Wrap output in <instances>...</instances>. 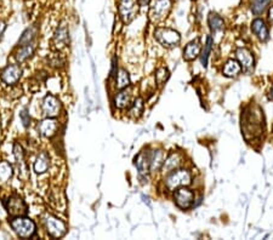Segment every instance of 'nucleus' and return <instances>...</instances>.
I'll return each instance as SVG.
<instances>
[{"instance_id": "34", "label": "nucleus", "mask_w": 273, "mask_h": 240, "mask_svg": "<svg viewBox=\"0 0 273 240\" xmlns=\"http://www.w3.org/2000/svg\"><path fill=\"white\" fill-rule=\"evenodd\" d=\"M117 62H118L117 57H113V60H112V69H111V74H109V78H114V76L117 75V67H118Z\"/></svg>"}, {"instance_id": "19", "label": "nucleus", "mask_w": 273, "mask_h": 240, "mask_svg": "<svg viewBox=\"0 0 273 240\" xmlns=\"http://www.w3.org/2000/svg\"><path fill=\"white\" fill-rule=\"evenodd\" d=\"M50 166V155L46 152H40L36 157L35 162H34L33 169L36 173H44L48 171Z\"/></svg>"}, {"instance_id": "5", "label": "nucleus", "mask_w": 273, "mask_h": 240, "mask_svg": "<svg viewBox=\"0 0 273 240\" xmlns=\"http://www.w3.org/2000/svg\"><path fill=\"white\" fill-rule=\"evenodd\" d=\"M140 7L141 6L137 0H119L118 12H119V17L122 22L125 23V25L133 22L136 16L138 15Z\"/></svg>"}, {"instance_id": "25", "label": "nucleus", "mask_w": 273, "mask_h": 240, "mask_svg": "<svg viewBox=\"0 0 273 240\" xmlns=\"http://www.w3.org/2000/svg\"><path fill=\"white\" fill-rule=\"evenodd\" d=\"M38 35V26L33 25L30 28H27L21 35L20 40H18V46L26 45V44L33 43V40L35 39V36Z\"/></svg>"}, {"instance_id": "36", "label": "nucleus", "mask_w": 273, "mask_h": 240, "mask_svg": "<svg viewBox=\"0 0 273 240\" xmlns=\"http://www.w3.org/2000/svg\"><path fill=\"white\" fill-rule=\"evenodd\" d=\"M269 20H270V22H273V5L270 7V10H269Z\"/></svg>"}, {"instance_id": "18", "label": "nucleus", "mask_w": 273, "mask_h": 240, "mask_svg": "<svg viewBox=\"0 0 273 240\" xmlns=\"http://www.w3.org/2000/svg\"><path fill=\"white\" fill-rule=\"evenodd\" d=\"M201 41L197 39V40L191 41L190 44H187L185 47V50H183V60L185 61H193L196 60L197 57L199 56V54H201Z\"/></svg>"}, {"instance_id": "38", "label": "nucleus", "mask_w": 273, "mask_h": 240, "mask_svg": "<svg viewBox=\"0 0 273 240\" xmlns=\"http://www.w3.org/2000/svg\"><path fill=\"white\" fill-rule=\"evenodd\" d=\"M271 97L273 99V85H272V89H271Z\"/></svg>"}, {"instance_id": "32", "label": "nucleus", "mask_w": 273, "mask_h": 240, "mask_svg": "<svg viewBox=\"0 0 273 240\" xmlns=\"http://www.w3.org/2000/svg\"><path fill=\"white\" fill-rule=\"evenodd\" d=\"M212 43H214V40H212L211 36L209 35L208 38H206V44L204 45V49H203V51H202V55H201L202 65H203L204 67H206V65H208L210 52H211V49H212Z\"/></svg>"}, {"instance_id": "8", "label": "nucleus", "mask_w": 273, "mask_h": 240, "mask_svg": "<svg viewBox=\"0 0 273 240\" xmlns=\"http://www.w3.org/2000/svg\"><path fill=\"white\" fill-rule=\"evenodd\" d=\"M135 86L129 85L127 88L120 89L118 94H115L114 99H113V103L118 109H125L129 108L131 103L134 102V100L136 99L135 95Z\"/></svg>"}, {"instance_id": "12", "label": "nucleus", "mask_w": 273, "mask_h": 240, "mask_svg": "<svg viewBox=\"0 0 273 240\" xmlns=\"http://www.w3.org/2000/svg\"><path fill=\"white\" fill-rule=\"evenodd\" d=\"M52 43H54V45L57 50L64 49V47L68 45V43H69V32H68L66 21H62L59 27H57V30L54 34Z\"/></svg>"}, {"instance_id": "16", "label": "nucleus", "mask_w": 273, "mask_h": 240, "mask_svg": "<svg viewBox=\"0 0 273 240\" xmlns=\"http://www.w3.org/2000/svg\"><path fill=\"white\" fill-rule=\"evenodd\" d=\"M251 31L261 41H266L269 39V28L262 18L257 17L251 22Z\"/></svg>"}, {"instance_id": "13", "label": "nucleus", "mask_w": 273, "mask_h": 240, "mask_svg": "<svg viewBox=\"0 0 273 240\" xmlns=\"http://www.w3.org/2000/svg\"><path fill=\"white\" fill-rule=\"evenodd\" d=\"M39 133L41 136L46 137V138H51L56 135L57 130H59V121L55 118H46L38 125Z\"/></svg>"}, {"instance_id": "39", "label": "nucleus", "mask_w": 273, "mask_h": 240, "mask_svg": "<svg viewBox=\"0 0 273 240\" xmlns=\"http://www.w3.org/2000/svg\"><path fill=\"white\" fill-rule=\"evenodd\" d=\"M0 131H1V125H0Z\"/></svg>"}, {"instance_id": "22", "label": "nucleus", "mask_w": 273, "mask_h": 240, "mask_svg": "<svg viewBox=\"0 0 273 240\" xmlns=\"http://www.w3.org/2000/svg\"><path fill=\"white\" fill-rule=\"evenodd\" d=\"M224 74L228 78H232V76H237L241 72V66L238 61L231 59L225 63L224 69H222Z\"/></svg>"}, {"instance_id": "33", "label": "nucleus", "mask_w": 273, "mask_h": 240, "mask_svg": "<svg viewBox=\"0 0 273 240\" xmlns=\"http://www.w3.org/2000/svg\"><path fill=\"white\" fill-rule=\"evenodd\" d=\"M20 118H21V121H22L23 126H25V128H28L31 124V117H30V113H28L27 108H23V109L21 110Z\"/></svg>"}, {"instance_id": "3", "label": "nucleus", "mask_w": 273, "mask_h": 240, "mask_svg": "<svg viewBox=\"0 0 273 240\" xmlns=\"http://www.w3.org/2000/svg\"><path fill=\"white\" fill-rule=\"evenodd\" d=\"M164 183L168 191L174 192L175 189L180 188V187L190 186L192 183V175L186 169H176V170L168 173Z\"/></svg>"}, {"instance_id": "20", "label": "nucleus", "mask_w": 273, "mask_h": 240, "mask_svg": "<svg viewBox=\"0 0 273 240\" xmlns=\"http://www.w3.org/2000/svg\"><path fill=\"white\" fill-rule=\"evenodd\" d=\"M34 52H35V45H34L33 43L26 44V45L20 46V49H18L16 54H15V59H16L17 62L22 63L28 59H31L34 55Z\"/></svg>"}, {"instance_id": "9", "label": "nucleus", "mask_w": 273, "mask_h": 240, "mask_svg": "<svg viewBox=\"0 0 273 240\" xmlns=\"http://www.w3.org/2000/svg\"><path fill=\"white\" fill-rule=\"evenodd\" d=\"M194 193L193 191L188 189L187 187H180L174 191V202L181 210H187L192 207L194 204Z\"/></svg>"}, {"instance_id": "2", "label": "nucleus", "mask_w": 273, "mask_h": 240, "mask_svg": "<svg viewBox=\"0 0 273 240\" xmlns=\"http://www.w3.org/2000/svg\"><path fill=\"white\" fill-rule=\"evenodd\" d=\"M10 227L12 231L16 233L17 237L21 239H30L35 236L36 233V226L33 220L26 216H17V217H12L9 221Z\"/></svg>"}, {"instance_id": "27", "label": "nucleus", "mask_w": 273, "mask_h": 240, "mask_svg": "<svg viewBox=\"0 0 273 240\" xmlns=\"http://www.w3.org/2000/svg\"><path fill=\"white\" fill-rule=\"evenodd\" d=\"M208 23L212 33H219V32L224 31L225 28V22L224 20H222L221 16L214 14V12H211V14L209 15Z\"/></svg>"}, {"instance_id": "1", "label": "nucleus", "mask_w": 273, "mask_h": 240, "mask_svg": "<svg viewBox=\"0 0 273 240\" xmlns=\"http://www.w3.org/2000/svg\"><path fill=\"white\" fill-rule=\"evenodd\" d=\"M148 5V21L153 25H158L169 16L172 7V0H151Z\"/></svg>"}, {"instance_id": "26", "label": "nucleus", "mask_w": 273, "mask_h": 240, "mask_svg": "<svg viewBox=\"0 0 273 240\" xmlns=\"http://www.w3.org/2000/svg\"><path fill=\"white\" fill-rule=\"evenodd\" d=\"M143 108H145V103H143V100L141 97H136L134 100V102L129 107V115L134 119H138V118L142 115Z\"/></svg>"}, {"instance_id": "10", "label": "nucleus", "mask_w": 273, "mask_h": 240, "mask_svg": "<svg viewBox=\"0 0 273 240\" xmlns=\"http://www.w3.org/2000/svg\"><path fill=\"white\" fill-rule=\"evenodd\" d=\"M41 108H43V112L46 115V118H56L61 113L62 104L56 96L49 94L44 97Z\"/></svg>"}, {"instance_id": "31", "label": "nucleus", "mask_w": 273, "mask_h": 240, "mask_svg": "<svg viewBox=\"0 0 273 240\" xmlns=\"http://www.w3.org/2000/svg\"><path fill=\"white\" fill-rule=\"evenodd\" d=\"M170 73L169 70L165 67H161L156 70V74H154V79H156V83L158 86H163L169 79Z\"/></svg>"}, {"instance_id": "11", "label": "nucleus", "mask_w": 273, "mask_h": 240, "mask_svg": "<svg viewBox=\"0 0 273 240\" xmlns=\"http://www.w3.org/2000/svg\"><path fill=\"white\" fill-rule=\"evenodd\" d=\"M22 76V68L18 65H7L0 73V79L6 85H16Z\"/></svg>"}, {"instance_id": "24", "label": "nucleus", "mask_w": 273, "mask_h": 240, "mask_svg": "<svg viewBox=\"0 0 273 240\" xmlns=\"http://www.w3.org/2000/svg\"><path fill=\"white\" fill-rule=\"evenodd\" d=\"M14 154H15V159H16L17 166L20 169V171L22 173H27V164H26V159H25V152H23L22 146L20 143H15L14 144Z\"/></svg>"}, {"instance_id": "23", "label": "nucleus", "mask_w": 273, "mask_h": 240, "mask_svg": "<svg viewBox=\"0 0 273 240\" xmlns=\"http://www.w3.org/2000/svg\"><path fill=\"white\" fill-rule=\"evenodd\" d=\"M14 176V168L7 162H0V186H4L5 183L10 181V178Z\"/></svg>"}, {"instance_id": "6", "label": "nucleus", "mask_w": 273, "mask_h": 240, "mask_svg": "<svg viewBox=\"0 0 273 240\" xmlns=\"http://www.w3.org/2000/svg\"><path fill=\"white\" fill-rule=\"evenodd\" d=\"M154 38H156L157 41L164 47L176 46L181 40L180 33L168 27L157 28V30L154 31Z\"/></svg>"}, {"instance_id": "29", "label": "nucleus", "mask_w": 273, "mask_h": 240, "mask_svg": "<svg viewBox=\"0 0 273 240\" xmlns=\"http://www.w3.org/2000/svg\"><path fill=\"white\" fill-rule=\"evenodd\" d=\"M115 79H117V84H115V85H117V88L119 89V90L130 85V75H129V73L125 69H123V68L118 70Z\"/></svg>"}, {"instance_id": "14", "label": "nucleus", "mask_w": 273, "mask_h": 240, "mask_svg": "<svg viewBox=\"0 0 273 240\" xmlns=\"http://www.w3.org/2000/svg\"><path fill=\"white\" fill-rule=\"evenodd\" d=\"M183 163V157L181 153L178 152H172L171 154L168 155V158H165L164 164L162 166V170L164 171L165 173H169L171 171L176 170V169L180 168Z\"/></svg>"}, {"instance_id": "15", "label": "nucleus", "mask_w": 273, "mask_h": 240, "mask_svg": "<svg viewBox=\"0 0 273 240\" xmlns=\"http://www.w3.org/2000/svg\"><path fill=\"white\" fill-rule=\"evenodd\" d=\"M236 56H237L238 62L240 63L241 69L250 70L251 68H254V63H255V60H254L253 54L249 51L245 47H239L236 51Z\"/></svg>"}, {"instance_id": "21", "label": "nucleus", "mask_w": 273, "mask_h": 240, "mask_svg": "<svg viewBox=\"0 0 273 240\" xmlns=\"http://www.w3.org/2000/svg\"><path fill=\"white\" fill-rule=\"evenodd\" d=\"M135 166L137 168L140 175H147L149 172V154L146 152H141L135 158Z\"/></svg>"}, {"instance_id": "28", "label": "nucleus", "mask_w": 273, "mask_h": 240, "mask_svg": "<svg viewBox=\"0 0 273 240\" xmlns=\"http://www.w3.org/2000/svg\"><path fill=\"white\" fill-rule=\"evenodd\" d=\"M48 63L51 67L54 68H61L64 67L65 63H66V59L64 55L61 54V52H59V50H57L56 52H52L50 56H48Z\"/></svg>"}, {"instance_id": "4", "label": "nucleus", "mask_w": 273, "mask_h": 240, "mask_svg": "<svg viewBox=\"0 0 273 240\" xmlns=\"http://www.w3.org/2000/svg\"><path fill=\"white\" fill-rule=\"evenodd\" d=\"M43 223L46 229V233L51 238L60 239L67 233V225H66L64 221L60 220L59 217L51 215V213H45L43 216Z\"/></svg>"}, {"instance_id": "35", "label": "nucleus", "mask_w": 273, "mask_h": 240, "mask_svg": "<svg viewBox=\"0 0 273 240\" xmlns=\"http://www.w3.org/2000/svg\"><path fill=\"white\" fill-rule=\"evenodd\" d=\"M5 30H6V25H5L4 21H0V39H1L2 34H4Z\"/></svg>"}, {"instance_id": "30", "label": "nucleus", "mask_w": 273, "mask_h": 240, "mask_svg": "<svg viewBox=\"0 0 273 240\" xmlns=\"http://www.w3.org/2000/svg\"><path fill=\"white\" fill-rule=\"evenodd\" d=\"M270 4H271V0H253V2H251V12L256 16L264 14V11L267 9Z\"/></svg>"}, {"instance_id": "37", "label": "nucleus", "mask_w": 273, "mask_h": 240, "mask_svg": "<svg viewBox=\"0 0 273 240\" xmlns=\"http://www.w3.org/2000/svg\"><path fill=\"white\" fill-rule=\"evenodd\" d=\"M137 1H138V4H140V6H145V5L149 4L151 0H137Z\"/></svg>"}, {"instance_id": "17", "label": "nucleus", "mask_w": 273, "mask_h": 240, "mask_svg": "<svg viewBox=\"0 0 273 240\" xmlns=\"http://www.w3.org/2000/svg\"><path fill=\"white\" fill-rule=\"evenodd\" d=\"M165 160V153L163 150H153L149 154V171L151 172H157L162 169Z\"/></svg>"}, {"instance_id": "7", "label": "nucleus", "mask_w": 273, "mask_h": 240, "mask_svg": "<svg viewBox=\"0 0 273 240\" xmlns=\"http://www.w3.org/2000/svg\"><path fill=\"white\" fill-rule=\"evenodd\" d=\"M4 206L6 212L11 217H17V216H26L28 213L27 204L20 195L14 194L7 198L4 202Z\"/></svg>"}]
</instances>
